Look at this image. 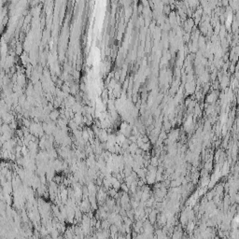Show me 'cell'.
<instances>
[{
	"mask_svg": "<svg viewBox=\"0 0 239 239\" xmlns=\"http://www.w3.org/2000/svg\"><path fill=\"white\" fill-rule=\"evenodd\" d=\"M216 100H217V94L215 93H212L208 95L207 101L209 102V103H213V102H215Z\"/></svg>",
	"mask_w": 239,
	"mask_h": 239,
	"instance_id": "6da1fadb",
	"label": "cell"
}]
</instances>
